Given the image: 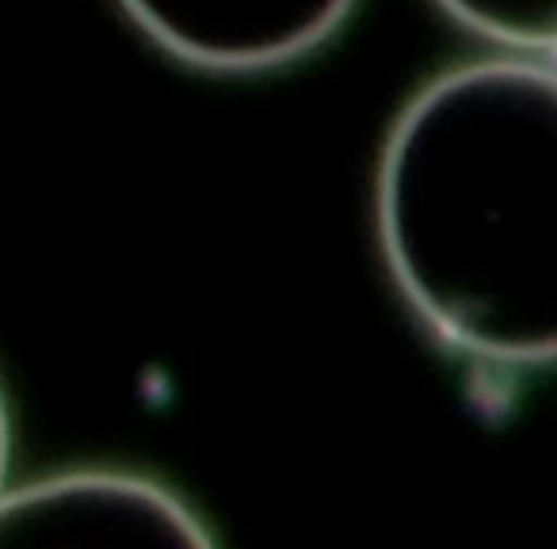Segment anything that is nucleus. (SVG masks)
Returning a JSON list of instances; mask_svg holds the SVG:
<instances>
[{
	"label": "nucleus",
	"mask_w": 557,
	"mask_h": 549,
	"mask_svg": "<svg viewBox=\"0 0 557 549\" xmlns=\"http://www.w3.org/2000/svg\"><path fill=\"white\" fill-rule=\"evenodd\" d=\"M382 255L447 348L493 366L557 351V70L481 58L428 80L379 169Z\"/></svg>",
	"instance_id": "1"
},
{
	"label": "nucleus",
	"mask_w": 557,
	"mask_h": 549,
	"mask_svg": "<svg viewBox=\"0 0 557 549\" xmlns=\"http://www.w3.org/2000/svg\"><path fill=\"white\" fill-rule=\"evenodd\" d=\"M0 549H214V541L157 481L85 470L0 496Z\"/></svg>",
	"instance_id": "2"
},
{
	"label": "nucleus",
	"mask_w": 557,
	"mask_h": 549,
	"mask_svg": "<svg viewBox=\"0 0 557 549\" xmlns=\"http://www.w3.org/2000/svg\"><path fill=\"white\" fill-rule=\"evenodd\" d=\"M149 42L210 73H263L325 47L356 0H119Z\"/></svg>",
	"instance_id": "3"
},
{
	"label": "nucleus",
	"mask_w": 557,
	"mask_h": 549,
	"mask_svg": "<svg viewBox=\"0 0 557 549\" xmlns=\"http://www.w3.org/2000/svg\"><path fill=\"white\" fill-rule=\"evenodd\" d=\"M458 27L523 58H554L557 0H435Z\"/></svg>",
	"instance_id": "4"
},
{
	"label": "nucleus",
	"mask_w": 557,
	"mask_h": 549,
	"mask_svg": "<svg viewBox=\"0 0 557 549\" xmlns=\"http://www.w3.org/2000/svg\"><path fill=\"white\" fill-rule=\"evenodd\" d=\"M9 450H12L9 409H4V397H0V485H4V473H9Z\"/></svg>",
	"instance_id": "5"
}]
</instances>
